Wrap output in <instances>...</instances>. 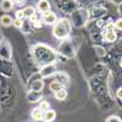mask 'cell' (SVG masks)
Wrapping results in <instances>:
<instances>
[{"mask_svg": "<svg viewBox=\"0 0 122 122\" xmlns=\"http://www.w3.org/2000/svg\"><path fill=\"white\" fill-rule=\"evenodd\" d=\"M106 122H122V121H121L118 117H115V116H112V117H109Z\"/></svg>", "mask_w": 122, "mask_h": 122, "instance_id": "ac0fdd59", "label": "cell"}, {"mask_svg": "<svg viewBox=\"0 0 122 122\" xmlns=\"http://www.w3.org/2000/svg\"><path fill=\"white\" fill-rule=\"evenodd\" d=\"M55 117H56V114H55L54 110H46V111H44L43 121H45V122H51V121L55 120Z\"/></svg>", "mask_w": 122, "mask_h": 122, "instance_id": "8992f818", "label": "cell"}, {"mask_svg": "<svg viewBox=\"0 0 122 122\" xmlns=\"http://www.w3.org/2000/svg\"><path fill=\"white\" fill-rule=\"evenodd\" d=\"M14 7V3L11 1V0H3V3H1V10L5 12H9V11H11Z\"/></svg>", "mask_w": 122, "mask_h": 122, "instance_id": "ba28073f", "label": "cell"}, {"mask_svg": "<svg viewBox=\"0 0 122 122\" xmlns=\"http://www.w3.org/2000/svg\"><path fill=\"white\" fill-rule=\"evenodd\" d=\"M16 18H20V20H23L25 18V14L22 10H18V11L16 12Z\"/></svg>", "mask_w": 122, "mask_h": 122, "instance_id": "e0dca14e", "label": "cell"}, {"mask_svg": "<svg viewBox=\"0 0 122 122\" xmlns=\"http://www.w3.org/2000/svg\"><path fill=\"white\" fill-rule=\"evenodd\" d=\"M117 97H118L120 99H122V88L117 90Z\"/></svg>", "mask_w": 122, "mask_h": 122, "instance_id": "44dd1931", "label": "cell"}, {"mask_svg": "<svg viewBox=\"0 0 122 122\" xmlns=\"http://www.w3.org/2000/svg\"><path fill=\"white\" fill-rule=\"evenodd\" d=\"M61 88H64V87H62V84L59 83V82H56V81H54V82L50 83V89H51V90L54 92V93H55V92H57V90H60Z\"/></svg>", "mask_w": 122, "mask_h": 122, "instance_id": "4fadbf2b", "label": "cell"}, {"mask_svg": "<svg viewBox=\"0 0 122 122\" xmlns=\"http://www.w3.org/2000/svg\"><path fill=\"white\" fill-rule=\"evenodd\" d=\"M12 21L14 20L10 17L9 15H4V16H1V18H0V22H1V25L3 26H11L12 25Z\"/></svg>", "mask_w": 122, "mask_h": 122, "instance_id": "7c38bea8", "label": "cell"}, {"mask_svg": "<svg viewBox=\"0 0 122 122\" xmlns=\"http://www.w3.org/2000/svg\"><path fill=\"white\" fill-rule=\"evenodd\" d=\"M116 32H115V25L112 23H109L106 26V30H105V33H104V38L106 42H114V40L116 39Z\"/></svg>", "mask_w": 122, "mask_h": 122, "instance_id": "7a4b0ae2", "label": "cell"}, {"mask_svg": "<svg viewBox=\"0 0 122 122\" xmlns=\"http://www.w3.org/2000/svg\"><path fill=\"white\" fill-rule=\"evenodd\" d=\"M71 32V23L66 18H61L59 21H56L54 23V28H53V34L55 38L57 39H65L70 36Z\"/></svg>", "mask_w": 122, "mask_h": 122, "instance_id": "6da1fadb", "label": "cell"}, {"mask_svg": "<svg viewBox=\"0 0 122 122\" xmlns=\"http://www.w3.org/2000/svg\"><path fill=\"white\" fill-rule=\"evenodd\" d=\"M42 88H43V82L42 81H37V82L32 86V90H34V92H40Z\"/></svg>", "mask_w": 122, "mask_h": 122, "instance_id": "5bb4252c", "label": "cell"}, {"mask_svg": "<svg viewBox=\"0 0 122 122\" xmlns=\"http://www.w3.org/2000/svg\"><path fill=\"white\" fill-rule=\"evenodd\" d=\"M55 73H56V67L54 65L48 64L46 66H44L42 68V76L43 77H50V76H53Z\"/></svg>", "mask_w": 122, "mask_h": 122, "instance_id": "277c9868", "label": "cell"}, {"mask_svg": "<svg viewBox=\"0 0 122 122\" xmlns=\"http://www.w3.org/2000/svg\"><path fill=\"white\" fill-rule=\"evenodd\" d=\"M40 97H42L40 92H34V90H32V92L28 94V100L30 101V103H34V101H37V100L40 99Z\"/></svg>", "mask_w": 122, "mask_h": 122, "instance_id": "8fae6325", "label": "cell"}, {"mask_svg": "<svg viewBox=\"0 0 122 122\" xmlns=\"http://www.w3.org/2000/svg\"><path fill=\"white\" fill-rule=\"evenodd\" d=\"M22 11H23V14H25V18H30L32 16L36 15V9L32 7V6H26Z\"/></svg>", "mask_w": 122, "mask_h": 122, "instance_id": "9c48e42d", "label": "cell"}, {"mask_svg": "<svg viewBox=\"0 0 122 122\" xmlns=\"http://www.w3.org/2000/svg\"><path fill=\"white\" fill-rule=\"evenodd\" d=\"M14 4H18V5H22L25 3V0H11Z\"/></svg>", "mask_w": 122, "mask_h": 122, "instance_id": "ffe728a7", "label": "cell"}, {"mask_svg": "<svg viewBox=\"0 0 122 122\" xmlns=\"http://www.w3.org/2000/svg\"><path fill=\"white\" fill-rule=\"evenodd\" d=\"M57 21V18H56V15L54 12H44L43 14V22L46 23V25H54L55 22Z\"/></svg>", "mask_w": 122, "mask_h": 122, "instance_id": "3957f363", "label": "cell"}, {"mask_svg": "<svg viewBox=\"0 0 122 122\" xmlns=\"http://www.w3.org/2000/svg\"><path fill=\"white\" fill-rule=\"evenodd\" d=\"M43 116H44V111L40 110L39 107H37L32 111V118L36 121H43Z\"/></svg>", "mask_w": 122, "mask_h": 122, "instance_id": "52a82bcc", "label": "cell"}, {"mask_svg": "<svg viewBox=\"0 0 122 122\" xmlns=\"http://www.w3.org/2000/svg\"><path fill=\"white\" fill-rule=\"evenodd\" d=\"M38 10L43 14L50 11V4H49L48 0H40V1L38 3Z\"/></svg>", "mask_w": 122, "mask_h": 122, "instance_id": "5b68a950", "label": "cell"}, {"mask_svg": "<svg viewBox=\"0 0 122 122\" xmlns=\"http://www.w3.org/2000/svg\"><path fill=\"white\" fill-rule=\"evenodd\" d=\"M66 97H67V92H66V89H65V88H61L60 90L55 92V98H56L57 100H60V101L65 100V99H66Z\"/></svg>", "mask_w": 122, "mask_h": 122, "instance_id": "30bf717a", "label": "cell"}, {"mask_svg": "<svg viewBox=\"0 0 122 122\" xmlns=\"http://www.w3.org/2000/svg\"><path fill=\"white\" fill-rule=\"evenodd\" d=\"M12 25L16 27V28H22V25H23V20H20V18H16L12 21Z\"/></svg>", "mask_w": 122, "mask_h": 122, "instance_id": "9a60e30c", "label": "cell"}, {"mask_svg": "<svg viewBox=\"0 0 122 122\" xmlns=\"http://www.w3.org/2000/svg\"><path fill=\"white\" fill-rule=\"evenodd\" d=\"M39 109H40V110H43V111L49 110V103H48V101H43V103L39 105Z\"/></svg>", "mask_w": 122, "mask_h": 122, "instance_id": "2e32d148", "label": "cell"}, {"mask_svg": "<svg viewBox=\"0 0 122 122\" xmlns=\"http://www.w3.org/2000/svg\"><path fill=\"white\" fill-rule=\"evenodd\" d=\"M115 27L120 30H122V20H117L116 23H115Z\"/></svg>", "mask_w": 122, "mask_h": 122, "instance_id": "d6986e66", "label": "cell"}]
</instances>
